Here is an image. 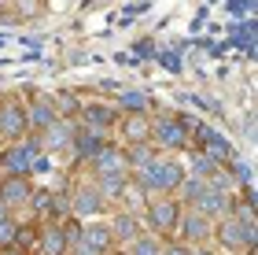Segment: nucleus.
<instances>
[{
  "mask_svg": "<svg viewBox=\"0 0 258 255\" xmlns=\"http://www.w3.org/2000/svg\"><path fill=\"white\" fill-rule=\"evenodd\" d=\"M67 255H96V251H92L85 240H78V244H70V248H67Z\"/></svg>",
  "mask_w": 258,
  "mask_h": 255,
  "instance_id": "27",
  "label": "nucleus"
},
{
  "mask_svg": "<svg viewBox=\"0 0 258 255\" xmlns=\"http://www.w3.org/2000/svg\"><path fill=\"white\" fill-rule=\"evenodd\" d=\"M111 255H125V251H122V248H114V251H111Z\"/></svg>",
  "mask_w": 258,
  "mask_h": 255,
  "instance_id": "31",
  "label": "nucleus"
},
{
  "mask_svg": "<svg viewBox=\"0 0 258 255\" xmlns=\"http://www.w3.org/2000/svg\"><path fill=\"white\" fill-rule=\"evenodd\" d=\"M210 244H218L225 255H243V251H254L258 248V226L254 222H243L236 215H221L214 218V229H210Z\"/></svg>",
  "mask_w": 258,
  "mask_h": 255,
  "instance_id": "2",
  "label": "nucleus"
},
{
  "mask_svg": "<svg viewBox=\"0 0 258 255\" xmlns=\"http://www.w3.org/2000/svg\"><path fill=\"white\" fill-rule=\"evenodd\" d=\"M103 141H111V137H107V133H100V130H92V126H81V122H78L74 141H70L67 152H74L78 163H89V159L100 152V144H103Z\"/></svg>",
  "mask_w": 258,
  "mask_h": 255,
  "instance_id": "15",
  "label": "nucleus"
},
{
  "mask_svg": "<svg viewBox=\"0 0 258 255\" xmlns=\"http://www.w3.org/2000/svg\"><path fill=\"white\" fill-rule=\"evenodd\" d=\"M188 178V170H184V159H173L166 152H159L155 159V181H159V192H177L181 189V181Z\"/></svg>",
  "mask_w": 258,
  "mask_h": 255,
  "instance_id": "13",
  "label": "nucleus"
},
{
  "mask_svg": "<svg viewBox=\"0 0 258 255\" xmlns=\"http://www.w3.org/2000/svg\"><path fill=\"white\" fill-rule=\"evenodd\" d=\"M15 229H19V215H11L0 222V248H11L15 244Z\"/></svg>",
  "mask_w": 258,
  "mask_h": 255,
  "instance_id": "25",
  "label": "nucleus"
},
{
  "mask_svg": "<svg viewBox=\"0 0 258 255\" xmlns=\"http://www.w3.org/2000/svg\"><path fill=\"white\" fill-rule=\"evenodd\" d=\"M67 237H63V229L59 222H41L37 226V244H33L30 255H67Z\"/></svg>",
  "mask_w": 258,
  "mask_h": 255,
  "instance_id": "18",
  "label": "nucleus"
},
{
  "mask_svg": "<svg viewBox=\"0 0 258 255\" xmlns=\"http://www.w3.org/2000/svg\"><path fill=\"white\" fill-rule=\"evenodd\" d=\"M159 255H188V244H181L177 237H173V240H162V248H159Z\"/></svg>",
  "mask_w": 258,
  "mask_h": 255,
  "instance_id": "26",
  "label": "nucleus"
},
{
  "mask_svg": "<svg viewBox=\"0 0 258 255\" xmlns=\"http://www.w3.org/2000/svg\"><path fill=\"white\" fill-rule=\"evenodd\" d=\"M210 229H214V218L192 211V207H184L181 211V222H177V240L188 248H199V244H210Z\"/></svg>",
  "mask_w": 258,
  "mask_h": 255,
  "instance_id": "8",
  "label": "nucleus"
},
{
  "mask_svg": "<svg viewBox=\"0 0 258 255\" xmlns=\"http://www.w3.org/2000/svg\"><path fill=\"white\" fill-rule=\"evenodd\" d=\"M184 170H188L192 174V178H210V174H214L218 170V163H214V159H210V156H203V152H192V159H188V163H184Z\"/></svg>",
  "mask_w": 258,
  "mask_h": 255,
  "instance_id": "23",
  "label": "nucleus"
},
{
  "mask_svg": "<svg viewBox=\"0 0 258 255\" xmlns=\"http://www.w3.org/2000/svg\"><path fill=\"white\" fill-rule=\"evenodd\" d=\"M33 189H37V185H33L30 174H0V200H4L11 211H26Z\"/></svg>",
  "mask_w": 258,
  "mask_h": 255,
  "instance_id": "9",
  "label": "nucleus"
},
{
  "mask_svg": "<svg viewBox=\"0 0 258 255\" xmlns=\"http://www.w3.org/2000/svg\"><path fill=\"white\" fill-rule=\"evenodd\" d=\"M81 240L96 251V255H111L114 248V233H111V226H107V218H89L85 226H81Z\"/></svg>",
  "mask_w": 258,
  "mask_h": 255,
  "instance_id": "16",
  "label": "nucleus"
},
{
  "mask_svg": "<svg viewBox=\"0 0 258 255\" xmlns=\"http://www.w3.org/2000/svg\"><path fill=\"white\" fill-rule=\"evenodd\" d=\"M114 130H118V144H144L151 137V115H122Z\"/></svg>",
  "mask_w": 258,
  "mask_h": 255,
  "instance_id": "17",
  "label": "nucleus"
},
{
  "mask_svg": "<svg viewBox=\"0 0 258 255\" xmlns=\"http://www.w3.org/2000/svg\"><path fill=\"white\" fill-rule=\"evenodd\" d=\"M151 144L159 148V152H188V130H184V122L177 119V111H159L151 115Z\"/></svg>",
  "mask_w": 258,
  "mask_h": 255,
  "instance_id": "3",
  "label": "nucleus"
},
{
  "mask_svg": "<svg viewBox=\"0 0 258 255\" xmlns=\"http://www.w3.org/2000/svg\"><path fill=\"white\" fill-rule=\"evenodd\" d=\"M107 226H111V233H114V244H129L133 237L144 233V222H140V215L137 211H122V207H111V218H107Z\"/></svg>",
  "mask_w": 258,
  "mask_h": 255,
  "instance_id": "14",
  "label": "nucleus"
},
{
  "mask_svg": "<svg viewBox=\"0 0 258 255\" xmlns=\"http://www.w3.org/2000/svg\"><path fill=\"white\" fill-rule=\"evenodd\" d=\"M118 119H122V111L114 108V104H107V100H81V111H78L81 126H92V130H100V133H111L114 126H118Z\"/></svg>",
  "mask_w": 258,
  "mask_h": 255,
  "instance_id": "7",
  "label": "nucleus"
},
{
  "mask_svg": "<svg viewBox=\"0 0 258 255\" xmlns=\"http://www.w3.org/2000/svg\"><path fill=\"white\" fill-rule=\"evenodd\" d=\"M81 226H85V222H81V218H74V215H70V218H63V222H59L63 237H67V244H78V240H81Z\"/></svg>",
  "mask_w": 258,
  "mask_h": 255,
  "instance_id": "24",
  "label": "nucleus"
},
{
  "mask_svg": "<svg viewBox=\"0 0 258 255\" xmlns=\"http://www.w3.org/2000/svg\"><path fill=\"white\" fill-rule=\"evenodd\" d=\"M67 203H70V215L89 222V218H100L111 211V203L103 200V192L96 189V181H70L67 185Z\"/></svg>",
  "mask_w": 258,
  "mask_h": 255,
  "instance_id": "4",
  "label": "nucleus"
},
{
  "mask_svg": "<svg viewBox=\"0 0 258 255\" xmlns=\"http://www.w3.org/2000/svg\"><path fill=\"white\" fill-rule=\"evenodd\" d=\"M11 215H15V211H11V207H8L4 200H0V222H4V218H11Z\"/></svg>",
  "mask_w": 258,
  "mask_h": 255,
  "instance_id": "29",
  "label": "nucleus"
},
{
  "mask_svg": "<svg viewBox=\"0 0 258 255\" xmlns=\"http://www.w3.org/2000/svg\"><path fill=\"white\" fill-rule=\"evenodd\" d=\"M37 226L41 222H33V218H19V229H15V244L11 248H19V251H33V244H37Z\"/></svg>",
  "mask_w": 258,
  "mask_h": 255,
  "instance_id": "22",
  "label": "nucleus"
},
{
  "mask_svg": "<svg viewBox=\"0 0 258 255\" xmlns=\"http://www.w3.org/2000/svg\"><path fill=\"white\" fill-rule=\"evenodd\" d=\"M159 248H162V240L155 237V233H140V237H133L129 244H122V251L125 255H159Z\"/></svg>",
  "mask_w": 258,
  "mask_h": 255,
  "instance_id": "21",
  "label": "nucleus"
},
{
  "mask_svg": "<svg viewBox=\"0 0 258 255\" xmlns=\"http://www.w3.org/2000/svg\"><path fill=\"white\" fill-rule=\"evenodd\" d=\"M181 200L170 192H155L148 196L144 207H140V222H144L148 233H155L159 240H173L177 237V222H181Z\"/></svg>",
  "mask_w": 258,
  "mask_h": 255,
  "instance_id": "1",
  "label": "nucleus"
},
{
  "mask_svg": "<svg viewBox=\"0 0 258 255\" xmlns=\"http://www.w3.org/2000/svg\"><path fill=\"white\" fill-rule=\"evenodd\" d=\"M0 255H26V251H19V248H0Z\"/></svg>",
  "mask_w": 258,
  "mask_h": 255,
  "instance_id": "30",
  "label": "nucleus"
},
{
  "mask_svg": "<svg viewBox=\"0 0 258 255\" xmlns=\"http://www.w3.org/2000/svg\"><path fill=\"white\" fill-rule=\"evenodd\" d=\"M52 96V108H55V119H78V111H81V96L74 89H55L48 92Z\"/></svg>",
  "mask_w": 258,
  "mask_h": 255,
  "instance_id": "20",
  "label": "nucleus"
},
{
  "mask_svg": "<svg viewBox=\"0 0 258 255\" xmlns=\"http://www.w3.org/2000/svg\"><path fill=\"white\" fill-rule=\"evenodd\" d=\"M22 96H30V100H22V104H26V122H30V133L48 130V126L55 122L52 96H48V92H37V89H26Z\"/></svg>",
  "mask_w": 258,
  "mask_h": 255,
  "instance_id": "10",
  "label": "nucleus"
},
{
  "mask_svg": "<svg viewBox=\"0 0 258 255\" xmlns=\"http://www.w3.org/2000/svg\"><path fill=\"white\" fill-rule=\"evenodd\" d=\"M89 170L92 178H103V174H129V163H125V152L118 141H103L100 152L89 159Z\"/></svg>",
  "mask_w": 258,
  "mask_h": 255,
  "instance_id": "11",
  "label": "nucleus"
},
{
  "mask_svg": "<svg viewBox=\"0 0 258 255\" xmlns=\"http://www.w3.org/2000/svg\"><path fill=\"white\" fill-rule=\"evenodd\" d=\"M188 255H218V251L207 248V244H199V248H188Z\"/></svg>",
  "mask_w": 258,
  "mask_h": 255,
  "instance_id": "28",
  "label": "nucleus"
},
{
  "mask_svg": "<svg viewBox=\"0 0 258 255\" xmlns=\"http://www.w3.org/2000/svg\"><path fill=\"white\" fill-rule=\"evenodd\" d=\"M74 130H78V119H55L48 130H41V133H33V137H37L41 152L52 156V152H67V148H70V141H74Z\"/></svg>",
  "mask_w": 258,
  "mask_h": 255,
  "instance_id": "12",
  "label": "nucleus"
},
{
  "mask_svg": "<svg viewBox=\"0 0 258 255\" xmlns=\"http://www.w3.org/2000/svg\"><path fill=\"white\" fill-rule=\"evenodd\" d=\"M26 133H30L26 104L19 96H0V141L11 144V141H22Z\"/></svg>",
  "mask_w": 258,
  "mask_h": 255,
  "instance_id": "6",
  "label": "nucleus"
},
{
  "mask_svg": "<svg viewBox=\"0 0 258 255\" xmlns=\"http://www.w3.org/2000/svg\"><path fill=\"white\" fill-rule=\"evenodd\" d=\"M37 159H41V144L33 133H26L22 141H11L0 152V174H30Z\"/></svg>",
  "mask_w": 258,
  "mask_h": 255,
  "instance_id": "5",
  "label": "nucleus"
},
{
  "mask_svg": "<svg viewBox=\"0 0 258 255\" xmlns=\"http://www.w3.org/2000/svg\"><path fill=\"white\" fill-rule=\"evenodd\" d=\"M114 108L122 115H155V100H151L148 92H140V89H125V92H118Z\"/></svg>",
  "mask_w": 258,
  "mask_h": 255,
  "instance_id": "19",
  "label": "nucleus"
}]
</instances>
